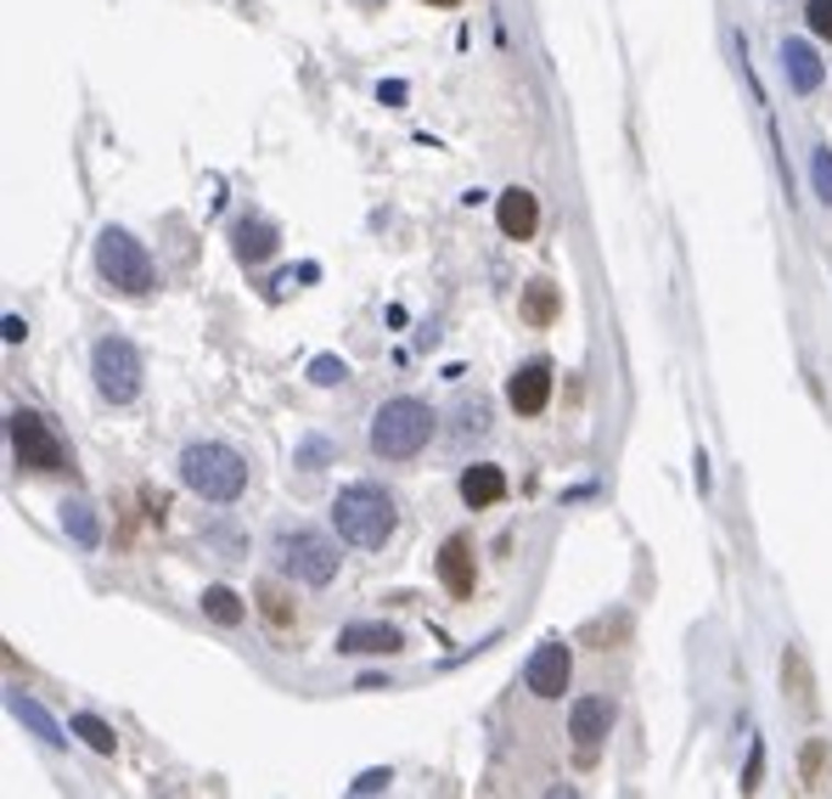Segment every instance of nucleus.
Masks as SVG:
<instances>
[{
    "label": "nucleus",
    "instance_id": "obj_16",
    "mask_svg": "<svg viewBox=\"0 0 832 799\" xmlns=\"http://www.w3.org/2000/svg\"><path fill=\"white\" fill-rule=\"evenodd\" d=\"M270 254H276V225L242 220V225H236V259H242V265H259V259H270Z\"/></svg>",
    "mask_w": 832,
    "mask_h": 799
},
{
    "label": "nucleus",
    "instance_id": "obj_15",
    "mask_svg": "<svg viewBox=\"0 0 832 799\" xmlns=\"http://www.w3.org/2000/svg\"><path fill=\"white\" fill-rule=\"evenodd\" d=\"M337 653H400V631L395 625H350V631H337Z\"/></svg>",
    "mask_w": 832,
    "mask_h": 799
},
{
    "label": "nucleus",
    "instance_id": "obj_3",
    "mask_svg": "<svg viewBox=\"0 0 832 799\" xmlns=\"http://www.w3.org/2000/svg\"><path fill=\"white\" fill-rule=\"evenodd\" d=\"M428 440H433V411L422 400L400 395V400H382L377 406V417H371V451L382 462H411Z\"/></svg>",
    "mask_w": 832,
    "mask_h": 799
},
{
    "label": "nucleus",
    "instance_id": "obj_12",
    "mask_svg": "<svg viewBox=\"0 0 832 799\" xmlns=\"http://www.w3.org/2000/svg\"><path fill=\"white\" fill-rule=\"evenodd\" d=\"M439 580H445V591L451 597H473V586H478V569H473V546L456 535V541H445V552H439Z\"/></svg>",
    "mask_w": 832,
    "mask_h": 799
},
{
    "label": "nucleus",
    "instance_id": "obj_2",
    "mask_svg": "<svg viewBox=\"0 0 832 799\" xmlns=\"http://www.w3.org/2000/svg\"><path fill=\"white\" fill-rule=\"evenodd\" d=\"M180 485L203 501H236L242 485H248V462L220 440H198L180 451Z\"/></svg>",
    "mask_w": 832,
    "mask_h": 799
},
{
    "label": "nucleus",
    "instance_id": "obj_24",
    "mask_svg": "<svg viewBox=\"0 0 832 799\" xmlns=\"http://www.w3.org/2000/svg\"><path fill=\"white\" fill-rule=\"evenodd\" d=\"M816 192L832 203V147H816Z\"/></svg>",
    "mask_w": 832,
    "mask_h": 799
},
{
    "label": "nucleus",
    "instance_id": "obj_22",
    "mask_svg": "<svg viewBox=\"0 0 832 799\" xmlns=\"http://www.w3.org/2000/svg\"><path fill=\"white\" fill-rule=\"evenodd\" d=\"M259 608H265V620H270L276 631H287V625H292V608H287V597H281L276 586H265V591H259Z\"/></svg>",
    "mask_w": 832,
    "mask_h": 799
},
{
    "label": "nucleus",
    "instance_id": "obj_14",
    "mask_svg": "<svg viewBox=\"0 0 832 799\" xmlns=\"http://www.w3.org/2000/svg\"><path fill=\"white\" fill-rule=\"evenodd\" d=\"M781 68H788V85L799 90V97H810V90L821 85V57L810 52L805 40H788V45H781Z\"/></svg>",
    "mask_w": 832,
    "mask_h": 799
},
{
    "label": "nucleus",
    "instance_id": "obj_25",
    "mask_svg": "<svg viewBox=\"0 0 832 799\" xmlns=\"http://www.w3.org/2000/svg\"><path fill=\"white\" fill-rule=\"evenodd\" d=\"M310 378H315V384H344V360H332V355H321V360L310 366Z\"/></svg>",
    "mask_w": 832,
    "mask_h": 799
},
{
    "label": "nucleus",
    "instance_id": "obj_5",
    "mask_svg": "<svg viewBox=\"0 0 832 799\" xmlns=\"http://www.w3.org/2000/svg\"><path fill=\"white\" fill-rule=\"evenodd\" d=\"M270 552H276V569L304 586H326L337 575V546L321 530H281Z\"/></svg>",
    "mask_w": 832,
    "mask_h": 799
},
{
    "label": "nucleus",
    "instance_id": "obj_1",
    "mask_svg": "<svg viewBox=\"0 0 832 799\" xmlns=\"http://www.w3.org/2000/svg\"><path fill=\"white\" fill-rule=\"evenodd\" d=\"M332 524H337V535H344L350 546L377 552V546H388V535H395L400 512H395V496H388V490L350 485V490H337V501H332Z\"/></svg>",
    "mask_w": 832,
    "mask_h": 799
},
{
    "label": "nucleus",
    "instance_id": "obj_21",
    "mask_svg": "<svg viewBox=\"0 0 832 799\" xmlns=\"http://www.w3.org/2000/svg\"><path fill=\"white\" fill-rule=\"evenodd\" d=\"M74 732H79V737L96 748V755H113V748H119L113 726H108V721H96V715H79V721H74Z\"/></svg>",
    "mask_w": 832,
    "mask_h": 799
},
{
    "label": "nucleus",
    "instance_id": "obj_23",
    "mask_svg": "<svg viewBox=\"0 0 832 799\" xmlns=\"http://www.w3.org/2000/svg\"><path fill=\"white\" fill-rule=\"evenodd\" d=\"M805 18H810V34H816V40H832V0H810Z\"/></svg>",
    "mask_w": 832,
    "mask_h": 799
},
{
    "label": "nucleus",
    "instance_id": "obj_27",
    "mask_svg": "<svg viewBox=\"0 0 832 799\" xmlns=\"http://www.w3.org/2000/svg\"><path fill=\"white\" fill-rule=\"evenodd\" d=\"M805 777H810V783L821 777V743H810V755H805Z\"/></svg>",
    "mask_w": 832,
    "mask_h": 799
},
{
    "label": "nucleus",
    "instance_id": "obj_8",
    "mask_svg": "<svg viewBox=\"0 0 832 799\" xmlns=\"http://www.w3.org/2000/svg\"><path fill=\"white\" fill-rule=\"evenodd\" d=\"M568 670H574L568 647L563 642H541V647L529 653V665H523V687L534 698H563L568 692Z\"/></svg>",
    "mask_w": 832,
    "mask_h": 799
},
{
    "label": "nucleus",
    "instance_id": "obj_19",
    "mask_svg": "<svg viewBox=\"0 0 832 799\" xmlns=\"http://www.w3.org/2000/svg\"><path fill=\"white\" fill-rule=\"evenodd\" d=\"M523 315H529L534 326H552V321H557V288H552V281H529Z\"/></svg>",
    "mask_w": 832,
    "mask_h": 799
},
{
    "label": "nucleus",
    "instance_id": "obj_4",
    "mask_svg": "<svg viewBox=\"0 0 832 799\" xmlns=\"http://www.w3.org/2000/svg\"><path fill=\"white\" fill-rule=\"evenodd\" d=\"M96 270H102L108 288H119V293H130V299L153 293V281H158L146 248L130 237V231H119V225H108L102 237H96Z\"/></svg>",
    "mask_w": 832,
    "mask_h": 799
},
{
    "label": "nucleus",
    "instance_id": "obj_26",
    "mask_svg": "<svg viewBox=\"0 0 832 799\" xmlns=\"http://www.w3.org/2000/svg\"><path fill=\"white\" fill-rule=\"evenodd\" d=\"M377 788H388V772H366V777L355 783V794H377Z\"/></svg>",
    "mask_w": 832,
    "mask_h": 799
},
{
    "label": "nucleus",
    "instance_id": "obj_13",
    "mask_svg": "<svg viewBox=\"0 0 832 799\" xmlns=\"http://www.w3.org/2000/svg\"><path fill=\"white\" fill-rule=\"evenodd\" d=\"M501 496H507V474H501V467L478 462V467H467V474H462V501L467 507H496Z\"/></svg>",
    "mask_w": 832,
    "mask_h": 799
},
{
    "label": "nucleus",
    "instance_id": "obj_10",
    "mask_svg": "<svg viewBox=\"0 0 832 799\" xmlns=\"http://www.w3.org/2000/svg\"><path fill=\"white\" fill-rule=\"evenodd\" d=\"M613 732V703L608 698H574V710H568V737L591 755V748Z\"/></svg>",
    "mask_w": 832,
    "mask_h": 799
},
{
    "label": "nucleus",
    "instance_id": "obj_28",
    "mask_svg": "<svg viewBox=\"0 0 832 799\" xmlns=\"http://www.w3.org/2000/svg\"><path fill=\"white\" fill-rule=\"evenodd\" d=\"M428 7H456V0H428Z\"/></svg>",
    "mask_w": 832,
    "mask_h": 799
},
{
    "label": "nucleus",
    "instance_id": "obj_6",
    "mask_svg": "<svg viewBox=\"0 0 832 799\" xmlns=\"http://www.w3.org/2000/svg\"><path fill=\"white\" fill-rule=\"evenodd\" d=\"M90 378L108 406H130L141 395V355L130 339H102L90 349Z\"/></svg>",
    "mask_w": 832,
    "mask_h": 799
},
{
    "label": "nucleus",
    "instance_id": "obj_11",
    "mask_svg": "<svg viewBox=\"0 0 832 799\" xmlns=\"http://www.w3.org/2000/svg\"><path fill=\"white\" fill-rule=\"evenodd\" d=\"M496 220H501L507 237L529 243V237H534V225H541V203H534V192L512 186V192H501V203H496Z\"/></svg>",
    "mask_w": 832,
    "mask_h": 799
},
{
    "label": "nucleus",
    "instance_id": "obj_9",
    "mask_svg": "<svg viewBox=\"0 0 832 799\" xmlns=\"http://www.w3.org/2000/svg\"><path fill=\"white\" fill-rule=\"evenodd\" d=\"M507 400H512V411H518V417H541V411H546V400H552V366H546V360L518 366V371H512V384H507Z\"/></svg>",
    "mask_w": 832,
    "mask_h": 799
},
{
    "label": "nucleus",
    "instance_id": "obj_18",
    "mask_svg": "<svg viewBox=\"0 0 832 799\" xmlns=\"http://www.w3.org/2000/svg\"><path fill=\"white\" fill-rule=\"evenodd\" d=\"M203 614H209L214 625H242L248 608H242V597H236L231 586H209V591H203Z\"/></svg>",
    "mask_w": 832,
    "mask_h": 799
},
{
    "label": "nucleus",
    "instance_id": "obj_7",
    "mask_svg": "<svg viewBox=\"0 0 832 799\" xmlns=\"http://www.w3.org/2000/svg\"><path fill=\"white\" fill-rule=\"evenodd\" d=\"M12 451H18L23 467H34V474H63V467H68L63 440L45 429V417H34V411H18V417H12Z\"/></svg>",
    "mask_w": 832,
    "mask_h": 799
},
{
    "label": "nucleus",
    "instance_id": "obj_17",
    "mask_svg": "<svg viewBox=\"0 0 832 799\" xmlns=\"http://www.w3.org/2000/svg\"><path fill=\"white\" fill-rule=\"evenodd\" d=\"M12 715H18V721H23V726H29L34 737H45V743H63V726H57L52 715H45V710H40V703H34V698H23V692H12Z\"/></svg>",
    "mask_w": 832,
    "mask_h": 799
},
{
    "label": "nucleus",
    "instance_id": "obj_20",
    "mask_svg": "<svg viewBox=\"0 0 832 799\" xmlns=\"http://www.w3.org/2000/svg\"><path fill=\"white\" fill-rule=\"evenodd\" d=\"M63 530H68L79 546H96V541H102V530H96V512H90L85 501H68V507H63Z\"/></svg>",
    "mask_w": 832,
    "mask_h": 799
}]
</instances>
